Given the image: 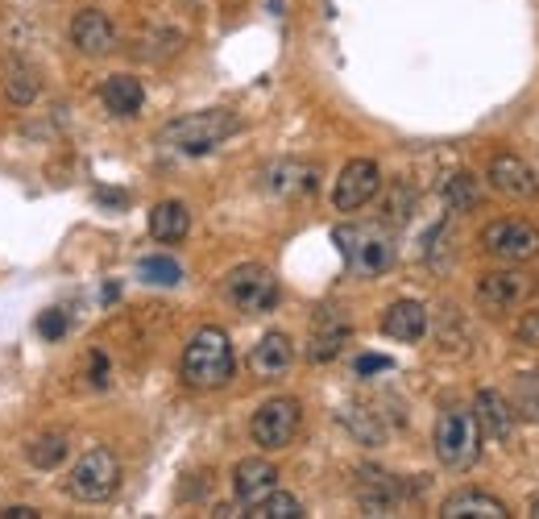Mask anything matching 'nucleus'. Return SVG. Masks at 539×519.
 Returning a JSON list of instances; mask_svg holds the SVG:
<instances>
[{
    "instance_id": "f257e3e1",
    "label": "nucleus",
    "mask_w": 539,
    "mask_h": 519,
    "mask_svg": "<svg viewBox=\"0 0 539 519\" xmlns=\"http://www.w3.org/2000/svg\"><path fill=\"white\" fill-rule=\"evenodd\" d=\"M233 370H237V353H233V341H229V333H224V329L208 324V329H200L187 341L183 366H179L187 387L216 391V387H224V382L233 378Z\"/></svg>"
},
{
    "instance_id": "f03ea898",
    "label": "nucleus",
    "mask_w": 539,
    "mask_h": 519,
    "mask_svg": "<svg viewBox=\"0 0 539 519\" xmlns=\"http://www.w3.org/2000/svg\"><path fill=\"white\" fill-rule=\"evenodd\" d=\"M237 129H241V121L229 108H204V113H187V117H175L170 125H162L158 146L195 158V154H212L220 142H229Z\"/></svg>"
},
{
    "instance_id": "7ed1b4c3",
    "label": "nucleus",
    "mask_w": 539,
    "mask_h": 519,
    "mask_svg": "<svg viewBox=\"0 0 539 519\" xmlns=\"http://www.w3.org/2000/svg\"><path fill=\"white\" fill-rule=\"evenodd\" d=\"M432 445L440 466L448 470H469L477 453H481V428L473 420L469 407H444L436 416V432H432Z\"/></svg>"
},
{
    "instance_id": "20e7f679",
    "label": "nucleus",
    "mask_w": 539,
    "mask_h": 519,
    "mask_svg": "<svg viewBox=\"0 0 539 519\" xmlns=\"http://www.w3.org/2000/svg\"><path fill=\"white\" fill-rule=\"evenodd\" d=\"M332 237L340 241V254H345L349 270L361 279H378L399 262V245H394V237L382 229H353V225L345 229L340 225Z\"/></svg>"
},
{
    "instance_id": "39448f33",
    "label": "nucleus",
    "mask_w": 539,
    "mask_h": 519,
    "mask_svg": "<svg viewBox=\"0 0 539 519\" xmlns=\"http://www.w3.org/2000/svg\"><path fill=\"white\" fill-rule=\"evenodd\" d=\"M117 486H121V461L104 445L83 453L71 470V482H67L71 499H79V503H108L117 495Z\"/></svg>"
},
{
    "instance_id": "423d86ee",
    "label": "nucleus",
    "mask_w": 539,
    "mask_h": 519,
    "mask_svg": "<svg viewBox=\"0 0 539 519\" xmlns=\"http://www.w3.org/2000/svg\"><path fill=\"white\" fill-rule=\"evenodd\" d=\"M224 295H229V304L237 312L258 316V312H270L278 304V279L262 262H241L224 275Z\"/></svg>"
},
{
    "instance_id": "0eeeda50",
    "label": "nucleus",
    "mask_w": 539,
    "mask_h": 519,
    "mask_svg": "<svg viewBox=\"0 0 539 519\" xmlns=\"http://www.w3.org/2000/svg\"><path fill=\"white\" fill-rule=\"evenodd\" d=\"M531 295H535V279L523 275V270H486L477 279V308L490 316L523 308Z\"/></svg>"
},
{
    "instance_id": "6e6552de",
    "label": "nucleus",
    "mask_w": 539,
    "mask_h": 519,
    "mask_svg": "<svg viewBox=\"0 0 539 519\" xmlns=\"http://www.w3.org/2000/svg\"><path fill=\"white\" fill-rule=\"evenodd\" d=\"M299 424H303L299 399H270V403H262L258 412H253L249 432H253V441H258L262 449L274 453V449H287V445L295 441Z\"/></svg>"
},
{
    "instance_id": "1a4fd4ad",
    "label": "nucleus",
    "mask_w": 539,
    "mask_h": 519,
    "mask_svg": "<svg viewBox=\"0 0 539 519\" xmlns=\"http://www.w3.org/2000/svg\"><path fill=\"white\" fill-rule=\"evenodd\" d=\"M481 245L502 262H531L539 258V229L527 221H494L481 229Z\"/></svg>"
},
{
    "instance_id": "9d476101",
    "label": "nucleus",
    "mask_w": 539,
    "mask_h": 519,
    "mask_svg": "<svg viewBox=\"0 0 539 519\" xmlns=\"http://www.w3.org/2000/svg\"><path fill=\"white\" fill-rule=\"evenodd\" d=\"M378 191H382V171H378V162H370V158H353V162H345V171H340V179H336L332 204H336L340 212H357V208L370 204Z\"/></svg>"
},
{
    "instance_id": "9b49d317",
    "label": "nucleus",
    "mask_w": 539,
    "mask_h": 519,
    "mask_svg": "<svg viewBox=\"0 0 539 519\" xmlns=\"http://www.w3.org/2000/svg\"><path fill=\"white\" fill-rule=\"evenodd\" d=\"M349 337H353V324H349L345 316H340L336 308H320V312H316V320H311V337H307V362L324 366V362L340 358V349L349 345Z\"/></svg>"
},
{
    "instance_id": "f8f14e48",
    "label": "nucleus",
    "mask_w": 539,
    "mask_h": 519,
    "mask_svg": "<svg viewBox=\"0 0 539 519\" xmlns=\"http://www.w3.org/2000/svg\"><path fill=\"white\" fill-rule=\"evenodd\" d=\"M71 46L88 59H104V54L117 50V25L100 9H79L71 17Z\"/></svg>"
},
{
    "instance_id": "ddd939ff",
    "label": "nucleus",
    "mask_w": 539,
    "mask_h": 519,
    "mask_svg": "<svg viewBox=\"0 0 539 519\" xmlns=\"http://www.w3.org/2000/svg\"><path fill=\"white\" fill-rule=\"evenodd\" d=\"M490 183H494V191H502V196H510V200H527V196L539 191L535 171L515 154H498L490 162Z\"/></svg>"
},
{
    "instance_id": "4468645a",
    "label": "nucleus",
    "mask_w": 539,
    "mask_h": 519,
    "mask_svg": "<svg viewBox=\"0 0 539 519\" xmlns=\"http://www.w3.org/2000/svg\"><path fill=\"white\" fill-rule=\"evenodd\" d=\"M295 366V341L287 333H266L249 353V370L258 378H282Z\"/></svg>"
},
{
    "instance_id": "2eb2a0df",
    "label": "nucleus",
    "mask_w": 539,
    "mask_h": 519,
    "mask_svg": "<svg viewBox=\"0 0 539 519\" xmlns=\"http://www.w3.org/2000/svg\"><path fill=\"white\" fill-rule=\"evenodd\" d=\"M274 486H278V470L270 466L266 457H245V461H237V470H233V495H237L245 507L258 503V499H266Z\"/></svg>"
},
{
    "instance_id": "dca6fc26",
    "label": "nucleus",
    "mask_w": 539,
    "mask_h": 519,
    "mask_svg": "<svg viewBox=\"0 0 539 519\" xmlns=\"http://www.w3.org/2000/svg\"><path fill=\"white\" fill-rule=\"evenodd\" d=\"M473 420H477L481 436H490V441H506V436L515 432V407H510L498 391H477Z\"/></svg>"
},
{
    "instance_id": "f3484780",
    "label": "nucleus",
    "mask_w": 539,
    "mask_h": 519,
    "mask_svg": "<svg viewBox=\"0 0 539 519\" xmlns=\"http://www.w3.org/2000/svg\"><path fill=\"white\" fill-rule=\"evenodd\" d=\"M382 333L390 341H419L423 333H428V308L415 304V299H399V304H390L382 312Z\"/></svg>"
},
{
    "instance_id": "a211bd4d",
    "label": "nucleus",
    "mask_w": 539,
    "mask_h": 519,
    "mask_svg": "<svg viewBox=\"0 0 539 519\" xmlns=\"http://www.w3.org/2000/svg\"><path fill=\"white\" fill-rule=\"evenodd\" d=\"M506 503L486 495V490H457L440 507V519H506Z\"/></svg>"
},
{
    "instance_id": "6ab92c4d",
    "label": "nucleus",
    "mask_w": 539,
    "mask_h": 519,
    "mask_svg": "<svg viewBox=\"0 0 539 519\" xmlns=\"http://www.w3.org/2000/svg\"><path fill=\"white\" fill-rule=\"evenodd\" d=\"M399 499H403V490H399V482H394L390 474L365 470V478L357 482V503H361L365 515H394Z\"/></svg>"
},
{
    "instance_id": "aec40b11",
    "label": "nucleus",
    "mask_w": 539,
    "mask_h": 519,
    "mask_svg": "<svg viewBox=\"0 0 539 519\" xmlns=\"http://www.w3.org/2000/svg\"><path fill=\"white\" fill-rule=\"evenodd\" d=\"M100 100H104L108 113L137 117L141 104H146V88H141V79H133V75H108L100 84Z\"/></svg>"
},
{
    "instance_id": "412c9836",
    "label": "nucleus",
    "mask_w": 539,
    "mask_h": 519,
    "mask_svg": "<svg viewBox=\"0 0 539 519\" xmlns=\"http://www.w3.org/2000/svg\"><path fill=\"white\" fill-rule=\"evenodd\" d=\"M191 233V208L183 200H162L150 208V237L162 245H175Z\"/></svg>"
},
{
    "instance_id": "4be33fe9",
    "label": "nucleus",
    "mask_w": 539,
    "mask_h": 519,
    "mask_svg": "<svg viewBox=\"0 0 539 519\" xmlns=\"http://www.w3.org/2000/svg\"><path fill=\"white\" fill-rule=\"evenodd\" d=\"M266 187L274 196H299V191L316 187V171H307L303 162H274L266 171Z\"/></svg>"
},
{
    "instance_id": "5701e85b",
    "label": "nucleus",
    "mask_w": 539,
    "mask_h": 519,
    "mask_svg": "<svg viewBox=\"0 0 539 519\" xmlns=\"http://www.w3.org/2000/svg\"><path fill=\"white\" fill-rule=\"evenodd\" d=\"M67 436L63 432H46V436H34L30 445H25V457H30L34 470H59L67 461Z\"/></svg>"
},
{
    "instance_id": "b1692460",
    "label": "nucleus",
    "mask_w": 539,
    "mask_h": 519,
    "mask_svg": "<svg viewBox=\"0 0 539 519\" xmlns=\"http://www.w3.org/2000/svg\"><path fill=\"white\" fill-rule=\"evenodd\" d=\"M249 519H299L303 515V503L295 499V495H287V490H270L266 499H258V503H249V511H245Z\"/></svg>"
},
{
    "instance_id": "393cba45",
    "label": "nucleus",
    "mask_w": 539,
    "mask_h": 519,
    "mask_svg": "<svg viewBox=\"0 0 539 519\" xmlns=\"http://www.w3.org/2000/svg\"><path fill=\"white\" fill-rule=\"evenodd\" d=\"M510 399H515V403H510V407H515V416L539 424V374H519Z\"/></svg>"
},
{
    "instance_id": "a878e982",
    "label": "nucleus",
    "mask_w": 539,
    "mask_h": 519,
    "mask_svg": "<svg viewBox=\"0 0 539 519\" xmlns=\"http://www.w3.org/2000/svg\"><path fill=\"white\" fill-rule=\"evenodd\" d=\"M340 420H345V428L357 436L361 445H382L386 441V428L365 412V407H345V412H340Z\"/></svg>"
},
{
    "instance_id": "bb28decb",
    "label": "nucleus",
    "mask_w": 539,
    "mask_h": 519,
    "mask_svg": "<svg viewBox=\"0 0 539 519\" xmlns=\"http://www.w3.org/2000/svg\"><path fill=\"white\" fill-rule=\"evenodd\" d=\"M477 200H481V191H477V179L473 175H452L448 183H444V204L452 208V212H469V208H477Z\"/></svg>"
},
{
    "instance_id": "cd10ccee",
    "label": "nucleus",
    "mask_w": 539,
    "mask_h": 519,
    "mask_svg": "<svg viewBox=\"0 0 539 519\" xmlns=\"http://www.w3.org/2000/svg\"><path fill=\"white\" fill-rule=\"evenodd\" d=\"M137 270H141V279H146V283H158V287H175V283L183 279V266H179L175 258H162V254L141 258Z\"/></svg>"
},
{
    "instance_id": "c85d7f7f",
    "label": "nucleus",
    "mask_w": 539,
    "mask_h": 519,
    "mask_svg": "<svg viewBox=\"0 0 539 519\" xmlns=\"http://www.w3.org/2000/svg\"><path fill=\"white\" fill-rule=\"evenodd\" d=\"M5 96H9L17 108L34 104V96H38V75H34L30 67H9V75H5Z\"/></svg>"
},
{
    "instance_id": "c756f323",
    "label": "nucleus",
    "mask_w": 539,
    "mask_h": 519,
    "mask_svg": "<svg viewBox=\"0 0 539 519\" xmlns=\"http://www.w3.org/2000/svg\"><path fill=\"white\" fill-rule=\"evenodd\" d=\"M411 208H415V191L399 183V187L390 191V200H386V221L390 225H403L407 216H411Z\"/></svg>"
},
{
    "instance_id": "7c9ffc66",
    "label": "nucleus",
    "mask_w": 539,
    "mask_h": 519,
    "mask_svg": "<svg viewBox=\"0 0 539 519\" xmlns=\"http://www.w3.org/2000/svg\"><path fill=\"white\" fill-rule=\"evenodd\" d=\"M38 333L50 337V341H59V337L67 333V316H63V312H46V316L38 320Z\"/></svg>"
},
{
    "instance_id": "2f4dec72",
    "label": "nucleus",
    "mask_w": 539,
    "mask_h": 519,
    "mask_svg": "<svg viewBox=\"0 0 539 519\" xmlns=\"http://www.w3.org/2000/svg\"><path fill=\"white\" fill-rule=\"evenodd\" d=\"M515 337H519L523 345H535V349H539V312H527V316L519 320V329H515Z\"/></svg>"
},
{
    "instance_id": "473e14b6",
    "label": "nucleus",
    "mask_w": 539,
    "mask_h": 519,
    "mask_svg": "<svg viewBox=\"0 0 539 519\" xmlns=\"http://www.w3.org/2000/svg\"><path fill=\"white\" fill-rule=\"evenodd\" d=\"M378 370H390V358H378V353H365V358H357V374H378Z\"/></svg>"
},
{
    "instance_id": "72a5a7b5",
    "label": "nucleus",
    "mask_w": 539,
    "mask_h": 519,
    "mask_svg": "<svg viewBox=\"0 0 539 519\" xmlns=\"http://www.w3.org/2000/svg\"><path fill=\"white\" fill-rule=\"evenodd\" d=\"M92 382H96V387H104V382H108V362H104V353H92Z\"/></svg>"
},
{
    "instance_id": "f704fd0d",
    "label": "nucleus",
    "mask_w": 539,
    "mask_h": 519,
    "mask_svg": "<svg viewBox=\"0 0 539 519\" xmlns=\"http://www.w3.org/2000/svg\"><path fill=\"white\" fill-rule=\"evenodd\" d=\"M5 519H38V511L34 507H9Z\"/></svg>"
},
{
    "instance_id": "c9c22d12",
    "label": "nucleus",
    "mask_w": 539,
    "mask_h": 519,
    "mask_svg": "<svg viewBox=\"0 0 539 519\" xmlns=\"http://www.w3.org/2000/svg\"><path fill=\"white\" fill-rule=\"evenodd\" d=\"M531 515H535V519H539V499H535V507H531Z\"/></svg>"
}]
</instances>
